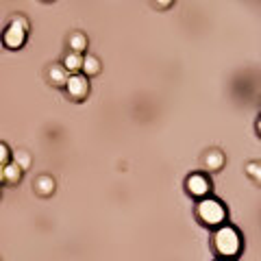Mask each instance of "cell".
Here are the masks:
<instances>
[{
    "instance_id": "6da1fadb",
    "label": "cell",
    "mask_w": 261,
    "mask_h": 261,
    "mask_svg": "<svg viewBox=\"0 0 261 261\" xmlns=\"http://www.w3.org/2000/svg\"><path fill=\"white\" fill-rule=\"evenodd\" d=\"M214 246H216V253L222 255L224 259L235 257L239 253V246H242L239 233L233 226H220L214 235Z\"/></svg>"
},
{
    "instance_id": "7a4b0ae2",
    "label": "cell",
    "mask_w": 261,
    "mask_h": 261,
    "mask_svg": "<svg viewBox=\"0 0 261 261\" xmlns=\"http://www.w3.org/2000/svg\"><path fill=\"white\" fill-rule=\"evenodd\" d=\"M196 214H198L200 222L207 224V226L222 224L224 218H226V211H224V207H222V203H220V200H214V198L200 200L198 207H196Z\"/></svg>"
},
{
    "instance_id": "3957f363",
    "label": "cell",
    "mask_w": 261,
    "mask_h": 261,
    "mask_svg": "<svg viewBox=\"0 0 261 261\" xmlns=\"http://www.w3.org/2000/svg\"><path fill=\"white\" fill-rule=\"evenodd\" d=\"M65 89H68V96L72 100H85L89 94V81L85 74H70Z\"/></svg>"
},
{
    "instance_id": "277c9868",
    "label": "cell",
    "mask_w": 261,
    "mask_h": 261,
    "mask_svg": "<svg viewBox=\"0 0 261 261\" xmlns=\"http://www.w3.org/2000/svg\"><path fill=\"white\" fill-rule=\"evenodd\" d=\"M26 42V29H22L15 22H9V29L4 31V44L9 48H20Z\"/></svg>"
},
{
    "instance_id": "5b68a950",
    "label": "cell",
    "mask_w": 261,
    "mask_h": 261,
    "mask_svg": "<svg viewBox=\"0 0 261 261\" xmlns=\"http://www.w3.org/2000/svg\"><path fill=\"white\" fill-rule=\"evenodd\" d=\"M209 181H207L205 174H192V176L187 178V192L196 196V198H205L207 194H209Z\"/></svg>"
},
{
    "instance_id": "8992f818",
    "label": "cell",
    "mask_w": 261,
    "mask_h": 261,
    "mask_svg": "<svg viewBox=\"0 0 261 261\" xmlns=\"http://www.w3.org/2000/svg\"><path fill=\"white\" fill-rule=\"evenodd\" d=\"M68 70H65V65L61 63H52L50 68H48V81L54 85V87H65L68 85Z\"/></svg>"
},
{
    "instance_id": "52a82bcc",
    "label": "cell",
    "mask_w": 261,
    "mask_h": 261,
    "mask_svg": "<svg viewBox=\"0 0 261 261\" xmlns=\"http://www.w3.org/2000/svg\"><path fill=\"white\" fill-rule=\"evenodd\" d=\"M205 168L209 172H218V170H222V166H224V155H222V150H209L205 155Z\"/></svg>"
},
{
    "instance_id": "ba28073f",
    "label": "cell",
    "mask_w": 261,
    "mask_h": 261,
    "mask_svg": "<svg viewBox=\"0 0 261 261\" xmlns=\"http://www.w3.org/2000/svg\"><path fill=\"white\" fill-rule=\"evenodd\" d=\"M35 192L40 196H50L54 192V178L48 176V174H42V176L35 178Z\"/></svg>"
},
{
    "instance_id": "9c48e42d",
    "label": "cell",
    "mask_w": 261,
    "mask_h": 261,
    "mask_svg": "<svg viewBox=\"0 0 261 261\" xmlns=\"http://www.w3.org/2000/svg\"><path fill=\"white\" fill-rule=\"evenodd\" d=\"M63 65H65V70H70V72H76V70H83V54L70 50V52L63 57Z\"/></svg>"
},
{
    "instance_id": "30bf717a",
    "label": "cell",
    "mask_w": 261,
    "mask_h": 261,
    "mask_svg": "<svg viewBox=\"0 0 261 261\" xmlns=\"http://www.w3.org/2000/svg\"><path fill=\"white\" fill-rule=\"evenodd\" d=\"M22 168L18 166V163H7L4 166V181L11 183V185H15V183H20V178H22Z\"/></svg>"
},
{
    "instance_id": "8fae6325",
    "label": "cell",
    "mask_w": 261,
    "mask_h": 261,
    "mask_svg": "<svg viewBox=\"0 0 261 261\" xmlns=\"http://www.w3.org/2000/svg\"><path fill=\"white\" fill-rule=\"evenodd\" d=\"M68 42H70V50H72V52H83L87 48V37L81 31H74L72 35H70Z\"/></svg>"
},
{
    "instance_id": "7c38bea8",
    "label": "cell",
    "mask_w": 261,
    "mask_h": 261,
    "mask_svg": "<svg viewBox=\"0 0 261 261\" xmlns=\"http://www.w3.org/2000/svg\"><path fill=\"white\" fill-rule=\"evenodd\" d=\"M83 72H85V76H94L100 72V61H98V57H94V54L83 57Z\"/></svg>"
},
{
    "instance_id": "4fadbf2b",
    "label": "cell",
    "mask_w": 261,
    "mask_h": 261,
    "mask_svg": "<svg viewBox=\"0 0 261 261\" xmlns=\"http://www.w3.org/2000/svg\"><path fill=\"white\" fill-rule=\"evenodd\" d=\"M13 163H18L22 170H29L31 163H33L31 152H29V150H24V148H18V150L13 152Z\"/></svg>"
},
{
    "instance_id": "5bb4252c",
    "label": "cell",
    "mask_w": 261,
    "mask_h": 261,
    "mask_svg": "<svg viewBox=\"0 0 261 261\" xmlns=\"http://www.w3.org/2000/svg\"><path fill=\"white\" fill-rule=\"evenodd\" d=\"M246 174H248L250 178H253L255 183L261 185V163H257V161L248 163V166H246Z\"/></svg>"
},
{
    "instance_id": "9a60e30c",
    "label": "cell",
    "mask_w": 261,
    "mask_h": 261,
    "mask_svg": "<svg viewBox=\"0 0 261 261\" xmlns=\"http://www.w3.org/2000/svg\"><path fill=\"white\" fill-rule=\"evenodd\" d=\"M9 157H11L9 148L2 144V141H0V166H7V163H9Z\"/></svg>"
},
{
    "instance_id": "2e32d148",
    "label": "cell",
    "mask_w": 261,
    "mask_h": 261,
    "mask_svg": "<svg viewBox=\"0 0 261 261\" xmlns=\"http://www.w3.org/2000/svg\"><path fill=\"white\" fill-rule=\"evenodd\" d=\"M172 2H174V0H155V4H157V7H161V9H168Z\"/></svg>"
},
{
    "instance_id": "e0dca14e",
    "label": "cell",
    "mask_w": 261,
    "mask_h": 261,
    "mask_svg": "<svg viewBox=\"0 0 261 261\" xmlns=\"http://www.w3.org/2000/svg\"><path fill=\"white\" fill-rule=\"evenodd\" d=\"M0 181H4V166H0Z\"/></svg>"
},
{
    "instance_id": "ac0fdd59",
    "label": "cell",
    "mask_w": 261,
    "mask_h": 261,
    "mask_svg": "<svg viewBox=\"0 0 261 261\" xmlns=\"http://www.w3.org/2000/svg\"><path fill=\"white\" fill-rule=\"evenodd\" d=\"M257 130H259V133H261V120H259V122H257Z\"/></svg>"
},
{
    "instance_id": "d6986e66",
    "label": "cell",
    "mask_w": 261,
    "mask_h": 261,
    "mask_svg": "<svg viewBox=\"0 0 261 261\" xmlns=\"http://www.w3.org/2000/svg\"><path fill=\"white\" fill-rule=\"evenodd\" d=\"M220 261H228V259H220Z\"/></svg>"
},
{
    "instance_id": "ffe728a7",
    "label": "cell",
    "mask_w": 261,
    "mask_h": 261,
    "mask_svg": "<svg viewBox=\"0 0 261 261\" xmlns=\"http://www.w3.org/2000/svg\"><path fill=\"white\" fill-rule=\"evenodd\" d=\"M46 2H48V0H46Z\"/></svg>"
}]
</instances>
